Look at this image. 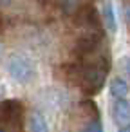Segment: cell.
Wrapping results in <instances>:
<instances>
[{"label": "cell", "instance_id": "8", "mask_svg": "<svg viewBox=\"0 0 130 132\" xmlns=\"http://www.w3.org/2000/svg\"><path fill=\"white\" fill-rule=\"evenodd\" d=\"M81 132H103V127H101V123H99V116L89 118L87 123L81 127Z\"/></svg>", "mask_w": 130, "mask_h": 132}, {"label": "cell", "instance_id": "4", "mask_svg": "<svg viewBox=\"0 0 130 132\" xmlns=\"http://www.w3.org/2000/svg\"><path fill=\"white\" fill-rule=\"evenodd\" d=\"M76 20L80 26H85L89 31H103V24L101 18L98 15V11L92 6H85L81 9H78L76 13Z\"/></svg>", "mask_w": 130, "mask_h": 132}, {"label": "cell", "instance_id": "6", "mask_svg": "<svg viewBox=\"0 0 130 132\" xmlns=\"http://www.w3.org/2000/svg\"><path fill=\"white\" fill-rule=\"evenodd\" d=\"M101 15H103V20H101L103 27L108 29L110 33H116V29H117V20H116V13H114V6H112V2H105Z\"/></svg>", "mask_w": 130, "mask_h": 132}, {"label": "cell", "instance_id": "10", "mask_svg": "<svg viewBox=\"0 0 130 132\" xmlns=\"http://www.w3.org/2000/svg\"><path fill=\"white\" fill-rule=\"evenodd\" d=\"M117 132H130V128H128V125H123V127H119Z\"/></svg>", "mask_w": 130, "mask_h": 132}, {"label": "cell", "instance_id": "7", "mask_svg": "<svg viewBox=\"0 0 130 132\" xmlns=\"http://www.w3.org/2000/svg\"><path fill=\"white\" fill-rule=\"evenodd\" d=\"M29 128L31 132H49V125H47V119L42 112L34 110L31 114V119H29Z\"/></svg>", "mask_w": 130, "mask_h": 132}, {"label": "cell", "instance_id": "5", "mask_svg": "<svg viewBox=\"0 0 130 132\" xmlns=\"http://www.w3.org/2000/svg\"><path fill=\"white\" fill-rule=\"evenodd\" d=\"M108 94H110V100L128 98V81L121 76L112 78L110 83H108Z\"/></svg>", "mask_w": 130, "mask_h": 132}, {"label": "cell", "instance_id": "1", "mask_svg": "<svg viewBox=\"0 0 130 132\" xmlns=\"http://www.w3.org/2000/svg\"><path fill=\"white\" fill-rule=\"evenodd\" d=\"M6 71L20 85H27L36 78V65L25 53H11L6 60Z\"/></svg>", "mask_w": 130, "mask_h": 132}, {"label": "cell", "instance_id": "2", "mask_svg": "<svg viewBox=\"0 0 130 132\" xmlns=\"http://www.w3.org/2000/svg\"><path fill=\"white\" fill-rule=\"evenodd\" d=\"M24 114V105L18 100H4L0 101V123L20 127V119Z\"/></svg>", "mask_w": 130, "mask_h": 132}, {"label": "cell", "instance_id": "11", "mask_svg": "<svg viewBox=\"0 0 130 132\" xmlns=\"http://www.w3.org/2000/svg\"><path fill=\"white\" fill-rule=\"evenodd\" d=\"M0 132H4V130H2V128H0Z\"/></svg>", "mask_w": 130, "mask_h": 132}, {"label": "cell", "instance_id": "3", "mask_svg": "<svg viewBox=\"0 0 130 132\" xmlns=\"http://www.w3.org/2000/svg\"><path fill=\"white\" fill-rule=\"evenodd\" d=\"M110 118L117 127L128 125V121H130V101H128V98L110 100Z\"/></svg>", "mask_w": 130, "mask_h": 132}, {"label": "cell", "instance_id": "9", "mask_svg": "<svg viewBox=\"0 0 130 132\" xmlns=\"http://www.w3.org/2000/svg\"><path fill=\"white\" fill-rule=\"evenodd\" d=\"M4 31V15H2V9H0V33Z\"/></svg>", "mask_w": 130, "mask_h": 132}]
</instances>
